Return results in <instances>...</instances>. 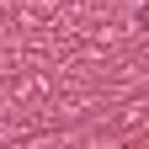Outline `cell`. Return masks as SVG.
<instances>
[]
</instances>
